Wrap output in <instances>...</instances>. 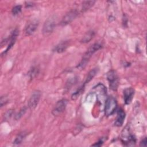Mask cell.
Returning a JSON list of instances; mask_svg holds the SVG:
<instances>
[{"mask_svg":"<svg viewBox=\"0 0 147 147\" xmlns=\"http://www.w3.org/2000/svg\"><path fill=\"white\" fill-rule=\"evenodd\" d=\"M38 69L36 67H32L29 71L28 75L30 78H33L38 74Z\"/></svg>","mask_w":147,"mask_h":147,"instance_id":"18","label":"cell"},{"mask_svg":"<svg viewBox=\"0 0 147 147\" xmlns=\"http://www.w3.org/2000/svg\"><path fill=\"white\" fill-rule=\"evenodd\" d=\"M79 13L76 9H72L68 12H67L63 17L60 24L62 26L67 25L70 24L73 20L75 19V18L78 16Z\"/></svg>","mask_w":147,"mask_h":147,"instance_id":"5","label":"cell"},{"mask_svg":"<svg viewBox=\"0 0 147 147\" xmlns=\"http://www.w3.org/2000/svg\"><path fill=\"white\" fill-rule=\"evenodd\" d=\"M121 141L126 146H134L136 142L135 137L130 133L129 127H126L121 133Z\"/></svg>","mask_w":147,"mask_h":147,"instance_id":"3","label":"cell"},{"mask_svg":"<svg viewBox=\"0 0 147 147\" xmlns=\"http://www.w3.org/2000/svg\"><path fill=\"white\" fill-rule=\"evenodd\" d=\"M117 107V102L113 96H109L105 102V114L106 116L112 115L115 111Z\"/></svg>","mask_w":147,"mask_h":147,"instance_id":"2","label":"cell"},{"mask_svg":"<svg viewBox=\"0 0 147 147\" xmlns=\"http://www.w3.org/2000/svg\"><path fill=\"white\" fill-rule=\"evenodd\" d=\"M68 103V100L66 99H62L59 100L54 106L52 113L55 116H57L61 114L65 109Z\"/></svg>","mask_w":147,"mask_h":147,"instance_id":"6","label":"cell"},{"mask_svg":"<svg viewBox=\"0 0 147 147\" xmlns=\"http://www.w3.org/2000/svg\"><path fill=\"white\" fill-rule=\"evenodd\" d=\"M101 48H102V44H100V43H98V42L95 43L92 45H91L88 48L87 51L85 53V54L84 55L83 59H82V61H80V63H79V64L78 65V67H79L81 69L84 68L85 67V66L86 65V64H87L89 59L91 57V56L95 52H96L98 50H99Z\"/></svg>","mask_w":147,"mask_h":147,"instance_id":"1","label":"cell"},{"mask_svg":"<svg viewBox=\"0 0 147 147\" xmlns=\"http://www.w3.org/2000/svg\"><path fill=\"white\" fill-rule=\"evenodd\" d=\"M38 23L37 21H33L29 23L25 28V33L28 36L33 34L38 27Z\"/></svg>","mask_w":147,"mask_h":147,"instance_id":"11","label":"cell"},{"mask_svg":"<svg viewBox=\"0 0 147 147\" xmlns=\"http://www.w3.org/2000/svg\"><path fill=\"white\" fill-rule=\"evenodd\" d=\"M95 3V1H86L82 2V11H86L90 9Z\"/></svg>","mask_w":147,"mask_h":147,"instance_id":"14","label":"cell"},{"mask_svg":"<svg viewBox=\"0 0 147 147\" xmlns=\"http://www.w3.org/2000/svg\"><path fill=\"white\" fill-rule=\"evenodd\" d=\"M7 102V98L5 96H2L1 97V107L3 106Z\"/></svg>","mask_w":147,"mask_h":147,"instance_id":"20","label":"cell"},{"mask_svg":"<svg viewBox=\"0 0 147 147\" xmlns=\"http://www.w3.org/2000/svg\"><path fill=\"white\" fill-rule=\"evenodd\" d=\"M125 118V113L122 109L120 108L118 110L117 117L114 122V125L118 127L121 126L123 125Z\"/></svg>","mask_w":147,"mask_h":147,"instance_id":"10","label":"cell"},{"mask_svg":"<svg viewBox=\"0 0 147 147\" xmlns=\"http://www.w3.org/2000/svg\"><path fill=\"white\" fill-rule=\"evenodd\" d=\"M25 111H26V108L25 107L22 108L19 111V113L16 115V119H19L25 114Z\"/></svg>","mask_w":147,"mask_h":147,"instance_id":"19","label":"cell"},{"mask_svg":"<svg viewBox=\"0 0 147 147\" xmlns=\"http://www.w3.org/2000/svg\"><path fill=\"white\" fill-rule=\"evenodd\" d=\"M21 9H22V6H21V5H18L14 6L13 7L12 10H11V12H12L13 15L16 16V15L19 14L21 13Z\"/></svg>","mask_w":147,"mask_h":147,"instance_id":"17","label":"cell"},{"mask_svg":"<svg viewBox=\"0 0 147 147\" xmlns=\"http://www.w3.org/2000/svg\"><path fill=\"white\" fill-rule=\"evenodd\" d=\"M26 133L25 132H22L20 133L19 134L17 135V136L16 137V139L14 140L13 143L14 144H20L21 143V142L24 140V139L25 138V137H26Z\"/></svg>","mask_w":147,"mask_h":147,"instance_id":"16","label":"cell"},{"mask_svg":"<svg viewBox=\"0 0 147 147\" xmlns=\"http://www.w3.org/2000/svg\"><path fill=\"white\" fill-rule=\"evenodd\" d=\"M69 41L68 40L66 41H63L59 43L54 48L53 51L60 53L64 52L67 48L69 47Z\"/></svg>","mask_w":147,"mask_h":147,"instance_id":"12","label":"cell"},{"mask_svg":"<svg viewBox=\"0 0 147 147\" xmlns=\"http://www.w3.org/2000/svg\"><path fill=\"white\" fill-rule=\"evenodd\" d=\"M55 26H56L55 20L53 18H48L45 22L42 27L43 34L45 36L50 34L53 31Z\"/></svg>","mask_w":147,"mask_h":147,"instance_id":"7","label":"cell"},{"mask_svg":"<svg viewBox=\"0 0 147 147\" xmlns=\"http://www.w3.org/2000/svg\"><path fill=\"white\" fill-rule=\"evenodd\" d=\"M95 35V32L93 30H90L88 31V32H87L84 36L82 37V40H81V42L83 43H87L88 42L90 41H91V40L94 37Z\"/></svg>","mask_w":147,"mask_h":147,"instance_id":"13","label":"cell"},{"mask_svg":"<svg viewBox=\"0 0 147 147\" xmlns=\"http://www.w3.org/2000/svg\"><path fill=\"white\" fill-rule=\"evenodd\" d=\"M103 139L102 138V139H100V140H99L97 142H96L95 144H92V146H101V145H102V144H103Z\"/></svg>","mask_w":147,"mask_h":147,"instance_id":"23","label":"cell"},{"mask_svg":"<svg viewBox=\"0 0 147 147\" xmlns=\"http://www.w3.org/2000/svg\"><path fill=\"white\" fill-rule=\"evenodd\" d=\"M134 94V90L131 87L125 88L123 90V99L126 105H129L131 103Z\"/></svg>","mask_w":147,"mask_h":147,"instance_id":"9","label":"cell"},{"mask_svg":"<svg viewBox=\"0 0 147 147\" xmlns=\"http://www.w3.org/2000/svg\"><path fill=\"white\" fill-rule=\"evenodd\" d=\"M41 92L38 90L34 91L28 101V106L30 109L33 110L37 106L41 98Z\"/></svg>","mask_w":147,"mask_h":147,"instance_id":"8","label":"cell"},{"mask_svg":"<svg viewBox=\"0 0 147 147\" xmlns=\"http://www.w3.org/2000/svg\"><path fill=\"white\" fill-rule=\"evenodd\" d=\"M107 78L109 82L110 88L113 91H116L119 85V78L116 72L114 70L110 71L107 74Z\"/></svg>","mask_w":147,"mask_h":147,"instance_id":"4","label":"cell"},{"mask_svg":"<svg viewBox=\"0 0 147 147\" xmlns=\"http://www.w3.org/2000/svg\"><path fill=\"white\" fill-rule=\"evenodd\" d=\"M33 3L31 2H26L25 3V6L26 7H32L33 6Z\"/></svg>","mask_w":147,"mask_h":147,"instance_id":"24","label":"cell"},{"mask_svg":"<svg viewBox=\"0 0 147 147\" xmlns=\"http://www.w3.org/2000/svg\"><path fill=\"white\" fill-rule=\"evenodd\" d=\"M146 142H147V140H146V137H145L144 139H142V140L140 142V146H146Z\"/></svg>","mask_w":147,"mask_h":147,"instance_id":"22","label":"cell"},{"mask_svg":"<svg viewBox=\"0 0 147 147\" xmlns=\"http://www.w3.org/2000/svg\"><path fill=\"white\" fill-rule=\"evenodd\" d=\"M12 114H13V111H12V110H9L6 113V114H5V118H6V119H8V118H9L11 116Z\"/></svg>","mask_w":147,"mask_h":147,"instance_id":"21","label":"cell"},{"mask_svg":"<svg viewBox=\"0 0 147 147\" xmlns=\"http://www.w3.org/2000/svg\"><path fill=\"white\" fill-rule=\"evenodd\" d=\"M97 72H98V69H96V68H94V69L91 70L88 72V74L86 78V80L84 82V83L83 84V86H84L85 84L88 83L91 79H92V78L95 76V75L97 74Z\"/></svg>","mask_w":147,"mask_h":147,"instance_id":"15","label":"cell"}]
</instances>
